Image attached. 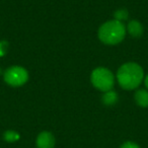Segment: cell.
<instances>
[{
  "label": "cell",
  "mask_w": 148,
  "mask_h": 148,
  "mask_svg": "<svg viewBox=\"0 0 148 148\" xmlns=\"http://www.w3.org/2000/svg\"><path fill=\"white\" fill-rule=\"evenodd\" d=\"M144 72L141 66L134 62H129L119 68L117 72V79L124 89H134L139 86L143 80Z\"/></svg>",
  "instance_id": "cell-1"
},
{
  "label": "cell",
  "mask_w": 148,
  "mask_h": 148,
  "mask_svg": "<svg viewBox=\"0 0 148 148\" xmlns=\"http://www.w3.org/2000/svg\"><path fill=\"white\" fill-rule=\"evenodd\" d=\"M126 29L121 21L116 19L105 23L99 29V38L103 44L116 45L125 38Z\"/></svg>",
  "instance_id": "cell-2"
},
{
  "label": "cell",
  "mask_w": 148,
  "mask_h": 148,
  "mask_svg": "<svg viewBox=\"0 0 148 148\" xmlns=\"http://www.w3.org/2000/svg\"><path fill=\"white\" fill-rule=\"evenodd\" d=\"M91 82L95 88L107 92L113 88L114 83H115V77L109 69L99 67L93 70L91 73Z\"/></svg>",
  "instance_id": "cell-3"
},
{
  "label": "cell",
  "mask_w": 148,
  "mask_h": 148,
  "mask_svg": "<svg viewBox=\"0 0 148 148\" xmlns=\"http://www.w3.org/2000/svg\"><path fill=\"white\" fill-rule=\"evenodd\" d=\"M29 79L27 71L23 67L13 66L4 72V80L11 86H21Z\"/></svg>",
  "instance_id": "cell-4"
},
{
  "label": "cell",
  "mask_w": 148,
  "mask_h": 148,
  "mask_svg": "<svg viewBox=\"0 0 148 148\" xmlns=\"http://www.w3.org/2000/svg\"><path fill=\"white\" fill-rule=\"evenodd\" d=\"M38 148H54L55 146V137L53 134L48 131H44L39 134L37 138Z\"/></svg>",
  "instance_id": "cell-5"
},
{
  "label": "cell",
  "mask_w": 148,
  "mask_h": 148,
  "mask_svg": "<svg viewBox=\"0 0 148 148\" xmlns=\"http://www.w3.org/2000/svg\"><path fill=\"white\" fill-rule=\"evenodd\" d=\"M127 29L129 32V34L131 36L135 38H138L143 34V27L142 25L137 21H131L129 23H128Z\"/></svg>",
  "instance_id": "cell-6"
},
{
  "label": "cell",
  "mask_w": 148,
  "mask_h": 148,
  "mask_svg": "<svg viewBox=\"0 0 148 148\" xmlns=\"http://www.w3.org/2000/svg\"><path fill=\"white\" fill-rule=\"evenodd\" d=\"M135 101L138 106L142 108L148 107V91L145 89H139L135 93Z\"/></svg>",
  "instance_id": "cell-7"
},
{
  "label": "cell",
  "mask_w": 148,
  "mask_h": 148,
  "mask_svg": "<svg viewBox=\"0 0 148 148\" xmlns=\"http://www.w3.org/2000/svg\"><path fill=\"white\" fill-rule=\"evenodd\" d=\"M118 101V95L113 90H109L103 95V101L105 105L107 106H112L114 103H116Z\"/></svg>",
  "instance_id": "cell-8"
},
{
  "label": "cell",
  "mask_w": 148,
  "mask_h": 148,
  "mask_svg": "<svg viewBox=\"0 0 148 148\" xmlns=\"http://www.w3.org/2000/svg\"><path fill=\"white\" fill-rule=\"evenodd\" d=\"M114 16H115L116 21H121V23H122V21H125V19H127L128 11L126 10V9H119V10H117L115 13H114Z\"/></svg>",
  "instance_id": "cell-9"
},
{
  "label": "cell",
  "mask_w": 148,
  "mask_h": 148,
  "mask_svg": "<svg viewBox=\"0 0 148 148\" xmlns=\"http://www.w3.org/2000/svg\"><path fill=\"white\" fill-rule=\"evenodd\" d=\"M4 138L6 141L12 142V141H15L16 139H18V135L13 131H7V132H5V134H4Z\"/></svg>",
  "instance_id": "cell-10"
},
{
  "label": "cell",
  "mask_w": 148,
  "mask_h": 148,
  "mask_svg": "<svg viewBox=\"0 0 148 148\" xmlns=\"http://www.w3.org/2000/svg\"><path fill=\"white\" fill-rule=\"evenodd\" d=\"M7 50H8V43L6 41L0 42V57L4 56L7 53Z\"/></svg>",
  "instance_id": "cell-11"
},
{
  "label": "cell",
  "mask_w": 148,
  "mask_h": 148,
  "mask_svg": "<svg viewBox=\"0 0 148 148\" xmlns=\"http://www.w3.org/2000/svg\"><path fill=\"white\" fill-rule=\"evenodd\" d=\"M121 148H140V146L132 141H127L121 146Z\"/></svg>",
  "instance_id": "cell-12"
},
{
  "label": "cell",
  "mask_w": 148,
  "mask_h": 148,
  "mask_svg": "<svg viewBox=\"0 0 148 148\" xmlns=\"http://www.w3.org/2000/svg\"><path fill=\"white\" fill-rule=\"evenodd\" d=\"M144 82H145V85H146V87L148 88V75L145 77V80H144Z\"/></svg>",
  "instance_id": "cell-13"
}]
</instances>
